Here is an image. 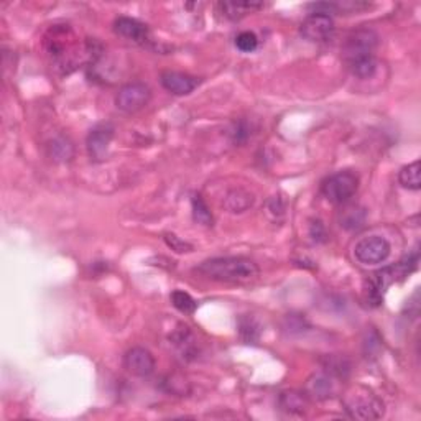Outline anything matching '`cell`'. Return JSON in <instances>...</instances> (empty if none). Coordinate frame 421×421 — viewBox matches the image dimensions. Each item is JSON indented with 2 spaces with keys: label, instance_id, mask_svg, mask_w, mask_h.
I'll list each match as a JSON object with an SVG mask.
<instances>
[{
  "label": "cell",
  "instance_id": "cell-19",
  "mask_svg": "<svg viewBox=\"0 0 421 421\" xmlns=\"http://www.w3.org/2000/svg\"><path fill=\"white\" fill-rule=\"evenodd\" d=\"M323 369L329 377L345 379L350 372V364L348 359L340 357V355H328L323 364Z\"/></svg>",
  "mask_w": 421,
  "mask_h": 421
},
{
  "label": "cell",
  "instance_id": "cell-25",
  "mask_svg": "<svg viewBox=\"0 0 421 421\" xmlns=\"http://www.w3.org/2000/svg\"><path fill=\"white\" fill-rule=\"evenodd\" d=\"M165 240H167V244L172 247V250H174V252L184 254V252H191L193 250V245L184 242V240H182L178 235H174V234H167L165 235Z\"/></svg>",
  "mask_w": 421,
  "mask_h": 421
},
{
  "label": "cell",
  "instance_id": "cell-11",
  "mask_svg": "<svg viewBox=\"0 0 421 421\" xmlns=\"http://www.w3.org/2000/svg\"><path fill=\"white\" fill-rule=\"evenodd\" d=\"M114 32L135 45H147L150 42V30L137 18L119 17L114 22Z\"/></svg>",
  "mask_w": 421,
  "mask_h": 421
},
{
  "label": "cell",
  "instance_id": "cell-23",
  "mask_svg": "<svg viewBox=\"0 0 421 421\" xmlns=\"http://www.w3.org/2000/svg\"><path fill=\"white\" fill-rule=\"evenodd\" d=\"M49 150H52V157L53 160H57V162H69V160L73 158V153H74V148L71 142H69L68 138H57L53 140V143L49 145Z\"/></svg>",
  "mask_w": 421,
  "mask_h": 421
},
{
  "label": "cell",
  "instance_id": "cell-26",
  "mask_svg": "<svg viewBox=\"0 0 421 421\" xmlns=\"http://www.w3.org/2000/svg\"><path fill=\"white\" fill-rule=\"evenodd\" d=\"M312 237L314 240H324L326 232H324V225L321 224V220H316V223L312 224Z\"/></svg>",
  "mask_w": 421,
  "mask_h": 421
},
{
  "label": "cell",
  "instance_id": "cell-24",
  "mask_svg": "<svg viewBox=\"0 0 421 421\" xmlns=\"http://www.w3.org/2000/svg\"><path fill=\"white\" fill-rule=\"evenodd\" d=\"M235 47L240 49L242 53H252L259 47V38L257 35L252 32H240L237 37H235Z\"/></svg>",
  "mask_w": 421,
  "mask_h": 421
},
{
  "label": "cell",
  "instance_id": "cell-2",
  "mask_svg": "<svg viewBox=\"0 0 421 421\" xmlns=\"http://www.w3.org/2000/svg\"><path fill=\"white\" fill-rule=\"evenodd\" d=\"M194 272L214 282L249 285L259 278L260 268L254 260L245 257H215L203 262Z\"/></svg>",
  "mask_w": 421,
  "mask_h": 421
},
{
  "label": "cell",
  "instance_id": "cell-3",
  "mask_svg": "<svg viewBox=\"0 0 421 421\" xmlns=\"http://www.w3.org/2000/svg\"><path fill=\"white\" fill-rule=\"evenodd\" d=\"M418 263V254L415 252L412 257L402 260L397 265H392V267L382 268L379 272H375L372 277L367 280V300L374 307H379L380 303L384 302L385 290H387L393 282H398V280H403L408 277L410 272H413L417 268Z\"/></svg>",
  "mask_w": 421,
  "mask_h": 421
},
{
  "label": "cell",
  "instance_id": "cell-20",
  "mask_svg": "<svg viewBox=\"0 0 421 421\" xmlns=\"http://www.w3.org/2000/svg\"><path fill=\"white\" fill-rule=\"evenodd\" d=\"M398 182L403 188L412 189V191H418L421 188V177H420V162L410 163L407 167H403L398 173Z\"/></svg>",
  "mask_w": 421,
  "mask_h": 421
},
{
  "label": "cell",
  "instance_id": "cell-15",
  "mask_svg": "<svg viewBox=\"0 0 421 421\" xmlns=\"http://www.w3.org/2000/svg\"><path fill=\"white\" fill-rule=\"evenodd\" d=\"M334 392V384L328 374L326 375H313L307 384V397L313 400H326Z\"/></svg>",
  "mask_w": 421,
  "mask_h": 421
},
{
  "label": "cell",
  "instance_id": "cell-14",
  "mask_svg": "<svg viewBox=\"0 0 421 421\" xmlns=\"http://www.w3.org/2000/svg\"><path fill=\"white\" fill-rule=\"evenodd\" d=\"M280 408L292 417H303L308 410L307 393L297 392V390H287L280 395Z\"/></svg>",
  "mask_w": 421,
  "mask_h": 421
},
{
  "label": "cell",
  "instance_id": "cell-7",
  "mask_svg": "<svg viewBox=\"0 0 421 421\" xmlns=\"http://www.w3.org/2000/svg\"><path fill=\"white\" fill-rule=\"evenodd\" d=\"M152 99V89L145 83H129L119 89L115 96V105L125 114H135L142 110Z\"/></svg>",
  "mask_w": 421,
  "mask_h": 421
},
{
  "label": "cell",
  "instance_id": "cell-5",
  "mask_svg": "<svg viewBox=\"0 0 421 421\" xmlns=\"http://www.w3.org/2000/svg\"><path fill=\"white\" fill-rule=\"evenodd\" d=\"M359 177L349 170L338 172L326 178L321 186L323 196L333 204H344L357 193Z\"/></svg>",
  "mask_w": 421,
  "mask_h": 421
},
{
  "label": "cell",
  "instance_id": "cell-1",
  "mask_svg": "<svg viewBox=\"0 0 421 421\" xmlns=\"http://www.w3.org/2000/svg\"><path fill=\"white\" fill-rule=\"evenodd\" d=\"M377 45L379 35L370 28H359L348 35L343 47V57L354 76L360 79L374 76L377 69V59H375Z\"/></svg>",
  "mask_w": 421,
  "mask_h": 421
},
{
  "label": "cell",
  "instance_id": "cell-22",
  "mask_svg": "<svg viewBox=\"0 0 421 421\" xmlns=\"http://www.w3.org/2000/svg\"><path fill=\"white\" fill-rule=\"evenodd\" d=\"M191 204H193V218H194V220H196L198 224L206 225V227H210V225L214 224V218H213V214H210L208 204L204 203V199L199 196V194H194L193 199H191Z\"/></svg>",
  "mask_w": 421,
  "mask_h": 421
},
{
  "label": "cell",
  "instance_id": "cell-8",
  "mask_svg": "<svg viewBox=\"0 0 421 421\" xmlns=\"http://www.w3.org/2000/svg\"><path fill=\"white\" fill-rule=\"evenodd\" d=\"M334 20L331 15L326 13H309L303 20L300 33L304 40L312 43H326L333 38L334 35Z\"/></svg>",
  "mask_w": 421,
  "mask_h": 421
},
{
  "label": "cell",
  "instance_id": "cell-4",
  "mask_svg": "<svg viewBox=\"0 0 421 421\" xmlns=\"http://www.w3.org/2000/svg\"><path fill=\"white\" fill-rule=\"evenodd\" d=\"M343 405L349 417L354 420H379L385 413V405L382 400L372 390H369L367 387H360V385L345 392Z\"/></svg>",
  "mask_w": 421,
  "mask_h": 421
},
{
  "label": "cell",
  "instance_id": "cell-18",
  "mask_svg": "<svg viewBox=\"0 0 421 421\" xmlns=\"http://www.w3.org/2000/svg\"><path fill=\"white\" fill-rule=\"evenodd\" d=\"M340 227L348 230L360 229L365 223V210L359 206H348L339 214Z\"/></svg>",
  "mask_w": 421,
  "mask_h": 421
},
{
  "label": "cell",
  "instance_id": "cell-21",
  "mask_svg": "<svg viewBox=\"0 0 421 421\" xmlns=\"http://www.w3.org/2000/svg\"><path fill=\"white\" fill-rule=\"evenodd\" d=\"M170 300H172L173 307L183 314H193L198 309L196 300L189 293L182 292V290H174V292L170 295Z\"/></svg>",
  "mask_w": 421,
  "mask_h": 421
},
{
  "label": "cell",
  "instance_id": "cell-12",
  "mask_svg": "<svg viewBox=\"0 0 421 421\" xmlns=\"http://www.w3.org/2000/svg\"><path fill=\"white\" fill-rule=\"evenodd\" d=\"M160 83L168 93L174 94V96H188L198 88L199 79L189 76L186 73L163 71L162 76H160Z\"/></svg>",
  "mask_w": 421,
  "mask_h": 421
},
{
  "label": "cell",
  "instance_id": "cell-6",
  "mask_svg": "<svg viewBox=\"0 0 421 421\" xmlns=\"http://www.w3.org/2000/svg\"><path fill=\"white\" fill-rule=\"evenodd\" d=\"M392 247L389 240L380 237V235H369L362 237L354 245V257L362 265H377L389 259Z\"/></svg>",
  "mask_w": 421,
  "mask_h": 421
},
{
  "label": "cell",
  "instance_id": "cell-9",
  "mask_svg": "<svg viewBox=\"0 0 421 421\" xmlns=\"http://www.w3.org/2000/svg\"><path fill=\"white\" fill-rule=\"evenodd\" d=\"M124 367L135 377H148L155 372V357L148 349L132 348L124 355Z\"/></svg>",
  "mask_w": 421,
  "mask_h": 421
},
{
  "label": "cell",
  "instance_id": "cell-17",
  "mask_svg": "<svg viewBox=\"0 0 421 421\" xmlns=\"http://www.w3.org/2000/svg\"><path fill=\"white\" fill-rule=\"evenodd\" d=\"M225 208L230 213H244L254 204V196L244 189H234L225 198Z\"/></svg>",
  "mask_w": 421,
  "mask_h": 421
},
{
  "label": "cell",
  "instance_id": "cell-10",
  "mask_svg": "<svg viewBox=\"0 0 421 421\" xmlns=\"http://www.w3.org/2000/svg\"><path fill=\"white\" fill-rule=\"evenodd\" d=\"M115 134V129L112 124L102 122L97 124L88 135V152L89 157L94 160H104L107 155V148L110 142H112Z\"/></svg>",
  "mask_w": 421,
  "mask_h": 421
},
{
  "label": "cell",
  "instance_id": "cell-13",
  "mask_svg": "<svg viewBox=\"0 0 421 421\" xmlns=\"http://www.w3.org/2000/svg\"><path fill=\"white\" fill-rule=\"evenodd\" d=\"M370 4L360 2V0H344V2H323V4H312L309 8H313V13H357L369 8Z\"/></svg>",
  "mask_w": 421,
  "mask_h": 421
},
{
  "label": "cell",
  "instance_id": "cell-16",
  "mask_svg": "<svg viewBox=\"0 0 421 421\" xmlns=\"http://www.w3.org/2000/svg\"><path fill=\"white\" fill-rule=\"evenodd\" d=\"M219 12L229 20H239L247 13H254L257 10L263 8V4L260 2H220L218 4Z\"/></svg>",
  "mask_w": 421,
  "mask_h": 421
}]
</instances>
